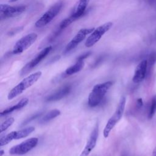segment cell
Here are the masks:
<instances>
[{"label":"cell","instance_id":"15","mask_svg":"<svg viewBox=\"0 0 156 156\" xmlns=\"http://www.w3.org/2000/svg\"><path fill=\"white\" fill-rule=\"evenodd\" d=\"M29 99L27 98H23L20 102H18L16 104L10 107H9L5 110H4L3 111H2L0 113L1 116H4L5 115H7L15 110H18V109H21L22 108H23L24 107H25L28 103H29Z\"/></svg>","mask_w":156,"mask_h":156},{"label":"cell","instance_id":"8","mask_svg":"<svg viewBox=\"0 0 156 156\" xmlns=\"http://www.w3.org/2000/svg\"><path fill=\"white\" fill-rule=\"evenodd\" d=\"M34 130H35V127L30 126L21 130L12 131L9 133L7 134L6 135H4V136L1 138L0 146H5L13 140H18L23 138H25L28 135H29Z\"/></svg>","mask_w":156,"mask_h":156},{"label":"cell","instance_id":"14","mask_svg":"<svg viewBox=\"0 0 156 156\" xmlns=\"http://www.w3.org/2000/svg\"><path fill=\"white\" fill-rule=\"evenodd\" d=\"M71 91V87L70 86H65L62 88L60 89L57 91L55 92L54 93L51 94L46 98L47 101H58L66 96Z\"/></svg>","mask_w":156,"mask_h":156},{"label":"cell","instance_id":"16","mask_svg":"<svg viewBox=\"0 0 156 156\" xmlns=\"http://www.w3.org/2000/svg\"><path fill=\"white\" fill-rule=\"evenodd\" d=\"M89 1L90 0H79L74 12L72 14V15L76 19L80 18L85 13V12L89 3Z\"/></svg>","mask_w":156,"mask_h":156},{"label":"cell","instance_id":"9","mask_svg":"<svg viewBox=\"0 0 156 156\" xmlns=\"http://www.w3.org/2000/svg\"><path fill=\"white\" fill-rule=\"evenodd\" d=\"M26 9L25 5L12 6L8 4H1L0 5V18L5 20L9 18L15 17L21 15Z\"/></svg>","mask_w":156,"mask_h":156},{"label":"cell","instance_id":"6","mask_svg":"<svg viewBox=\"0 0 156 156\" xmlns=\"http://www.w3.org/2000/svg\"><path fill=\"white\" fill-rule=\"evenodd\" d=\"M38 138L37 137H32L24 140L21 143L12 147L9 150L10 155H22L26 154L33 148H34L38 144Z\"/></svg>","mask_w":156,"mask_h":156},{"label":"cell","instance_id":"20","mask_svg":"<svg viewBox=\"0 0 156 156\" xmlns=\"http://www.w3.org/2000/svg\"><path fill=\"white\" fill-rule=\"evenodd\" d=\"M147 61V74L151 71L153 66L156 62V52H152L148 57Z\"/></svg>","mask_w":156,"mask_h":156},{"label":"cell","instance_id":"11","mask_svg":"<svg viewBox=\"0 0 156 156\" xmlns=\"http://www.w3.org/2000/svg\"><path fill=\"white\" fill-rule=\"evenodd\" d=\"M52 47L51 46H49L43 50H41L32 60H31L29 62H28L21 70L20 74L24 75L27 73L30 69L36 66L42 60H43L51 52Z\"/></svg>","mask_w":156,"mask_h":156},{"label":"cell","instance_id":"7","mask_svg":"<svg viewBox=\"0 0 156 156\" xmlns=\"http://www.w3.org/2000/svg\"><path fill=\"white\" fill-rule=\"evenodd\" d=\"M38 35L35 33H30L18 40L13 48V54H20L30 47L37 40Z\"/></svg>","mask_w":156,"mask_h":156},{"label":"cell","instance_id":"13","mask_svg":"<svg viewBox=\"0 0 156 156\" xmlns=\"http://www.w3.org/2000/svg\"><path fill=\"white\" fill-rule=\"evenodd\" d=\"M147 74V61L143 60L136 66L134 74L132 78V81L134 83H139L144 80Z\"/></svg>","mask_w":156,"mask_h":156},{"label":"cell","instance_id":"27","mask_svg":"<svg viewBox=\"0 0 156 156\" xmlns=\"http://www.w3.org/2000/svg\"><path fill=\"white\" fill-rule=\"evenodd\" d=\"M4 151L2 150V149H1L0 151V156H2L4 154Z\"/></svg>","mask_w":156,"mask_h":156},{"label":"cell","instance_id":"12","mask_svg":"<svg viewBox=\"0 0 156 156\" xmlns=\"http://www.w3.org/2000/svg\"><path fill=\"white\" fill-rule=\"evenodd\" d=\"M99 134V125L96 124L94 127L88 139L87 142V144L82 151L80 156H88L91 151L96 146Z\"/></svg>","mask_w":156,"mask_h":156},{"label":"cell","instance_id":"21","mask_svg":"<svg viewBox=\"0 0 156 156\" xmlns=\"http://www.w3.org/2000/svg\"><path fill=\"white\" fill-rule=\"evenodd\" d=\"M77 19H76L72 15L69 16V17L64 19L62 21L59 25V27L60 29H64L66 27H67L68 26H69L73 21H76Z\"/></svg>","mask_w":156,"mask_h":156},{"label":"cell","instance_id":"10","mask_svg":"<svg viewBox=\"0 0 156 156\" xmlns=\"http://www.w3.org/2000/svg\"><path fill=\"white\" fill-rule=\"evenodd\" d=\"M94 27L83 28L80 29L76 34V35L67 44L64 49L63 53L67 54L73 49H74L75 48H76L78 46V44L80 43L86 38L87 35H90L94 30Z\"/></svg>","mask_w":156,"mask_h":156},{"label":"cell","instance_id":"1","mask_svg":"<svg viewBox=\"0 0 156 156\" xmlns=\"http://www.w3.org/2000/svg\"><path fill=\"white\" fill-rule=\"evenodd\" d=\"M42 73L37 71L23 79L18 84L14 87L9 93L7 98L9 100H12L18 96L23 93L26 89L30 87L41 77Z\"/></svg>","mask_w":156,"mask_h":156},{"label":"cell","instance_id":"17","mask_svg":"<svg viewBox=\"0 0 156 156\" xmlns=\"http://www.w3.org/2000/svg\"><path fill=\"white\" fill-rule=\"evenodd\" d=\"M84 66V62L83 60H77L76 63L68 67L66 70H65V74L68 76H71L74 74H76L80 71L82 69V68Z\"/></svg>","mask_w":156,"mask_h":156},{"label":"cell","instance_id":"3","mask_svg":"<svg viewBox=\"0 0 156 156\" xmlns=\"http://www.w3.org/2000/svg\"><path fill=\"white\" fill-rule=\"evenodd\" d=\"M126 102V97L122 96L119 100V102L118 103V105L117 106V108L115 112H114L113 115L109 118V119L108 120L104 127V129L103 131V135L104 138H107L108 137L109 134L112 131V130L113 129L115 125L119 122V121L121 119L124 112Z\"/></svg>","mask_w":156,"mask_h":156},{"label":"cell","instance_id":"5","mask_svg":"<svg viewBox=\"0 0 156 156\" xmlns=\"http://www.w3.org/2000/svg\"><path fill=\"white\" fill-rule=\"evenodd\" d=\"M113 23L112 22H107L96 28H94V30L87 38L85 43V46L87 48H90L94 46L100 40L102 37L111 29Z\"/></svg>","mask_w":156,"mask_h":156},{"label":"cell","instance_id":"23","mask_svg":"<svg viewBox=\"0 0 156 156\" xmlns=\"http://www.w3.org/2000/svg\"><path fill=\"white\" fill-rule=\"evenodd\" d=\"M90 54H91V52H88L84 53V54H83L82 55H80V56L77 58V60H83L84 59H85L86 58H87Z\"/></svg>","mask_w":156,"mask_h":156},{"label":"cell","instance_id":"26","mask_svg":"<svg viewBox=\"0 0 156 156\" xmlns=\"http://www.w3.org/2000/svg\"><path fill=\"white\" fill-rule=\"evenodd\" d=\"M152 156H156V147L154 149V151L152 152Z\"/></svg>","mask_w":156,"mask_h":156},{"label":"cell","instance_id":"29","mask_svg":"<svg viewBox=\"0 0 156 156\" xmlns=\"http://www.w3.org/2000/svg\"><path fill=\"white\" fill-rule=\"evenodd\" d=\"M122 156H126V155H122Z\"/></svg>","mask_w":156,"mask_h":156},{"label":"cell","instance_id":"22","mask_svg":"<svg viewBox=\"0 0 156 156\" xmlns=\"http://www.w3.org/2000/svg\"><path fill=\"white\" fill-rule=\"evenodd\" d=\"M15 121V119L13 117H11L5 121H4L1 124L0 127V132L2 133L4 131H5L7 128H9Z\"/></svg>","mask_w":156,"mask_h":156},{"label":"cell","instance_id":"18","mask_svg":"<svg viewBox=\"0 0 156 156\" xmlns=\"http://www.w3.org/2000/svg\"><path fill=\"white\" fill-rule=\"evenodd\" d=\"M61 113V112L58 110V109H54L51 110L50 112H49L48 113H46L43 117V118L40 120V122L43 124V123H45L47 122L48 121H49L50 120L57 117L58 116H59Z\"/></svg>","mask_w":156,"mask_h":156},{"label":"cell","instance_id":"28","mask_svg":"<svg viewBox=\"0 0 156 156\" xmlns=\"http://www.w3.org/2000/svg\"><path fill=\"white\" fill-rule=\"evenodd\" d=\"M17 1H18V0H9V2H16Z\"/></svg>","mask_w":156,"mask_h":156},{"label":"cell","instance_id":"25","mask_svg":"<svg viewBox=\"0 0 156 156\" xmlns=\"http://www.w3.org/2000/svg\"><path fill=\"white\" fill-rule=\"evenodd\" d=\"M143 101H142V99L140 98V99H137V101H136V105L138 108H140L143 106Z\"/></svg>","mask_w":156,"mask_h":156},{"label":"cell","instance_id":"19","mask_svg":"<svg viewBox=\"0 0 156 156\" xmlns=\"http://www.w3.org/2000/svg\"><path fill=\"white\" fill-rule=\"evenodd\" d=\"M156 113V94L154 95L151 101L149 108L148 110V114H147V117L149 119H151L155 113Z\"/></svg>","mask_w":156,"mask_h":156},{"label":"cell","instance_id":"24","mask_svg":"<svg viewBox=\"0 0 156 156\" xmlns=\"http://www.w3.org/2000/svg\"><path fill=\"white\" fill-rule=\"evenodd\" d=\"M40 115H41V113H37V114H35V115H33L31 118H29V119H26V121L25 122L24 121V122L23 123V124H22V125H26V124H27V123H28L29 122H30V121H32V120H33V119H35L37 117H38V116H40Z\"/></svg>","mask_w":156,"mask_h":156},{"label":"cell","instance_id":"2","mask_svg":"<svg viewBox=\"0 0 156 156\" xmlns=\"http://www.w3.org/2000/svg\"><path fill=\"white\" fill-rule=\"evenodd\" d=\"M113 83L112 81H107L95 85L88 96V105L91 107L98 105L103 99L107 91L113 85Z\"/></svg>","mask_w":156,"mask_h":156},{"label":"cell","instance_id":"4","mask_svg":"<svg viewBox=\"0 0 156 156\" xmlns=\"http://www.w3.org/2000/svg\"><path fill=\"white\" fill-rule=\"evenodd\" d=\"M62 7L63 2L62 1H58L54 4L35 22V27L41 28L48 25L58 14Z\"/></svg>","mask_w":156,"mask_h":156}]
</instances>
